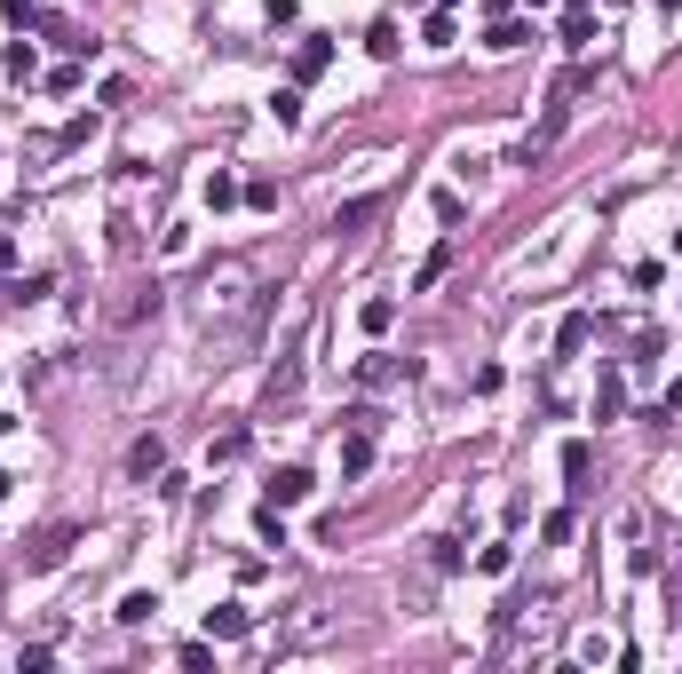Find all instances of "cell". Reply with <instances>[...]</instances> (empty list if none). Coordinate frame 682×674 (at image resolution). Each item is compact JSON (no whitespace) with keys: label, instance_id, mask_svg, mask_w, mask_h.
Segmentation results:
<instances>
[{"label":"cell","instance_id":"9","mask_svg":"<svg viewBox=\"0 0 682 674\" xmlns=\"http://www.w3.org/2000/svg\"><path fill=\"white\" fill-rule=\"evenodd\" d=\"M619 405H627V381H619V365H603V381H595V405H587V413H595V429H603V421H619Z\"/></svg>","mask_w":682,"mask_h":674},{"label":"cell","instance_id":"21","mask_svg":"<svg viewBox=\"0 0 682 674\" xmlns=\"http://www.w3.org/2000/svg\"><path fill=\"white\" fill-rule=\"evenodd\" d=\"M270 119H278V127H302V88H278V96H270Z\"/></svg>","mask_w":682,"mask_h":674},{"label":"cell","instance_id":"10","mask_svg":"<svg viewBox=\"0 0 682 674\" xmlns=\"http://www.w3.org/2000/svg\"><path fill=\"white\" fill-rule=\"evenodd\" d=\"M119 627H151V619H159V595H151V587H135V595H119V611H112Z\"/></svg>","mask_w":682,"mask_h":674},{"label":"cell","instance_id":"34","mask_svg":"<svg viewBox=\"0 0 682 674\" xmlns=\"http://www.w3.org/2000/svg\"><path fill=\"white\" fill-rule=\"evenodd\" d=\"M651 8H659V16H675V8H682V0H651Z\"/></svg>","mask_w":682,"mask_h":674},{"label":"cell","instance_id":"36","mask_svg":"<svg viewBox=\"0 0 682 674\" xmlns=\"http://www.w3.org/2000/svg\"><path fill=\"white\" fill-rule=\"evenodd\" d=\"M429 8H460V0H429Z\"/></svg>","mask_w":682,"mask_h":674},{"label":"cell","instance_id":"25","mask_svg":"<svg viewBox=\"0 0 682 674\" xmlns=\"http://www.w3.org/2000/svg\"><path fill=\"white\" fill-rule=\"evenodd\" d=\"M40 88H48V96H72V88H80V64H56V72H40Z\"/></svg>","mask_w":682,"mask_h":674},{"label":"cell","instance_id":"28","mask_svg":"<svg viewBox=\"0 0 682 674\" xmlns=\"http://www.w3.org/2000/svg\"><path fill=\"white\" fill-rule=\"evenodd\" d=\"M40 294H48V270H32V278H16V286H8V302H40Z\"/></svg>","mask_w":682,"mask_h":674},{"label":"cell","instance_id":"23","mask_svg":"<svg viewBox=\"0 0 682 674\" xmlns=\"http://www.w3.org/2000/svg\"><path fill=\"white\" fill-rule=\"evenodd\" d=\"M373 215H381V199H349V207L334 215V230H365Z\"/></svg>","mask_w":682,"mask_h":674},{"label":"cell","instance_id":"1","mask_svg":"<svg viewBox=\"0 0 682 674\" xmlns=\"http://www.w3.org/2000/svg\"><path fill=\"white\" fill-rule=\"evenodd\" d=\"M72 548H80V524H48V532H32V540H24V571H56Z\"/></svg>","mask_w":682,"mask_h":674},{"label":"cell","instance_id":"8","mask_svg":"<svg viewBox=\"0 0 682 674\" xmlns=\"http://www.w3.org/2000/svg\"><path fill=\"white\" fill-rule=\"evenodd\" d=\"M326 64H334V40H294V88H310Z\"/></svg>","mask_w":682,"mask_h":674},{"label":"cell","instance_id":"5","mask_svg":"<svg viewBox=\"0 0 682 674\" xmlns=\"http://www.w3.org/2000/svg\"><path fill=\"white\" fill-rule=\"evenodd\" d=\"M405 373H413V357H389V349L357 357V381H365V389H389V381H405Z\"/></svg>","mask_w":682,"mask_h":674},{"label":"cell","instance_id":"19","mask_svg":"<svg viewBox=\"0 0 682 674\" xmlns=\"http://www.w3.org/2000/svg\"><path fill=\"white\" fill-rule=\"evenodd\" d=\"M254 540H262V548H286V516H278L270 500H262V516H254Z\"/></svg>","mask_w":682,"mask_h":674},{"label":"cell","instance_id":"14","mask_svg":"<svg viewBox=\"0 0 682 674\" xmlns=\"http://www.w3.org/2000/svg\"><path fill=\"white\" fill-rule=\"evenodd\" d=\"M8 80H16V88H32V80H40V56H32V40H8Z\"/></svg>","mask_w":682,"mask_h":674},{"label":"cell","instance_id":"22","mask_svg":"<svg viewBox=\"0 0 682 674\" xmlns=\"http://www.w3.org/2000/svg\"><path fill=\"white\" fill-rule=\"evenodd\" d=\"M508 563H516V548H508V540H492V548L476 556V571H484V579H508Z\"/></svg>","mask_w":682,"mask_h":674},{"label":"cell","instance_id":"17","mask_svg":"<svg viewBox=\"0 0 682 674\" xmlns=\"http://www.w3.org/2000/svg\"><path fill=\"white\" fill-rule=\"evenodd\" d=\"M357 326H365V334H389V326H397V302H389V294H373V302L357 310Z\"/></svg>","mask_w":682,"mask_h":674},{"label":"cell","instance_id":"4","mask_svg":"<svg viewBox=\"0 0 682 674\" xmlns=\"http://www.w3.org/2000/svg\"><path fill=\"white\" fill-rule=\"evenodd\" d=\"M587 476H595V445H587V437H571V445H564V492H571V500H587V492H595Z\"/></svg>","mask_w":682,"mask_h":674},{"label":"cell","instance_id":"26","mask_svg":"<svg viewBox=\"0 0 682 674\" xmlns=\"http://www.w3.org/2000/svg\"><path fill=\"white\" fill-rule=\"evenodd\" d=\"M445 270H453V246H437V254H429V262H421V270H413V286H437V278H445Z\"/></svg>","mask_w":682,"mask_h":674},{"label":"cell","instance_id":"24","mask_svg":"<svg viewBox=\"0 0 682 674\" xmlns=\"http://www.w3.org/2000/svg\"><path fill=\"white\" fill-rule=\"evenodd\" d=\"M587 40H595V16H587V8H571V16H564V48H587Z\"/></svg>","mask_w":682,"mask_h":674},{"label":"cell","instance_id":"29","mask_svg":"<svg viewBox=\"0 0 682 674\" xmlns=\"http://www.w3.org/2000/svg\"><path fill=\"white\" fill-rule=\"evenodd\" d=\"M429 548H437V571H460V563H468V548H460V540H429Z\"/></svg>","mask_w":682,"mask_h":674},{"label":"cell","instance_id":"16","mask_svg":"<svg viewBox=\"0 0 682 674\" xmlns=\"http://www.w3.org/2000/svg\"><path fill=\"white\" fill-rule=\"evenodd\" d=\"M397 48H405V40H397V24H389V16H381V24H365V56H381V64H389Z\"/></svg>","mask_w":682,"mask_h":674},{"label":"cell","instance_id":"39","mask_svg":"<svg viewBox=\"0 0 682 674\" xmlns=\"http://www.w3.org/2000/svg\"><path fill=\"white\" fill-rule=\"evenodd\" d=\"M675 254H682V238H675Z\"/></svg>","mask_w":682,"mask_h":674},{"label":"cell","instance_id":"30","mask_svg":"<svg viewBox=\"0 0 682 674\" xmlns=\"http://www.w3.org/2000/svg\"><path fill=\"white\" fill-rule=\"evenodd\" d=\"M659 413H682V373L667 381V397H659Z\"/></svg>","mask_w":682,"mask_h":674},{"label":"cell","instance_id":"11","mask_svg":"<svg viewBox=\"0 0 682 674\" xmlns=\"http://www.w3.org/2000/svg\"><path fill=\"white\" fill-rule=\"evenodd\" d=\"M199 191H207V207H215V215H223V207H238V199H246V183H238L230 167H215V175H207Z\"/></svg>","mask_w":682,"mask_h":674},{"label":"cell","instance_id":"31","mask_svg":"<svg viewBox=\"0 0 682 674\" xmlns=\"http://www.w3.org/2000/svg\"><path fill=\"white\" fill-rule=\"evenodd\" d=\"M8 262H16V238H8V230H0V270H8Z\"/></svg>","mask_w":682,"mask_h":674},{"label":"cell","instance_id":"12","mask_svg":"<svg viewBox=\"0 0 682 674\" xmlns=\"http://www.w3.org/2000/svg\"><path fill=\"white\" fill-rule=\"evenodd\" d=\"M587 334H595V318H587V310H571L564 326H556V357H579V349H587Z\"/></svg>","mask_w":682,"mask_h":674},{"label":"cell","instance_id":"35","mask_svg":"<svg viewBox=\"0 0 682 674\" xmlns=\"http://www.w3.org/2000/svg\"><path fill=\"white\" fill-rule=\"evenodd\" d=\"M8 429H16V413H0V437H8Z\"/></svg>","mask_w":682,"mask_h":674},{"label":"cell","instance_id":"38","mask_svg":"<svg viewBox=\"0 0 682 674\" xmlns=\"http://www.w3.org/2000/svg\"><path fill=\"white\" fill-rule=\"evenodd\" d=\"M571 8H587V0H571Z\"/></svg>","mask_w":682,"mask_h":674},{"label":"cell","instance_id":"18","mask_svg":"<svg viewBox=\"0 0 682 674\" xmlns=\"http://www.w3.org/2000/svg\"><path fill=\"white\" fill-rule=\"evenodd\" d=\"M421 40H429V48H453V40H460L453 8H429V24H421Z\"/></svg>","mask_w":682,"mask_h":674},{"label":"cell","instance_id":"33","mask_svg":"<svg viewBox=\"0 0 682 674\" xmlns=\"http://www.w3.org/2000/svg\"><path fill=\"white\" fill-rule=\"evenodd\" d=\"M484 8H492V16H508V8H516V0H484Z\"/></svg>","mask_w":682,"mask_h":674},{"label":"cell","instance_id":"3","mask_svg":"<svg viewBox=\"0 0 682 674\" xmlns=\"http://www.w3.org/2000/svg\"><path fill=\"white\" fill-rule=\"evenodd\" d=\"M310 492H318V476H310V468H302V460H294V468H278V476H270V484H262V500H270V508H302V500H310Z\"/></svg>","mask_w":682,"mask_h":674},{"label":"cell","instance_id":"13","mask_svg":"<svg viewBox=\"0 0 682 674\" xmlns=\"http://www.w3.org/2000/svg\"><path fill=\"white\" fill-rule=\"evenodd\" d=\"M373 468V429H349V445H341V476H365Z\"/></svg>","mask_w":682,"mask_h":674},{"label":"cell","instance_id":"37","mask_svg":"<svg viewBox=\"0 0 682 674\" xmlns=\"http://www.w3.org/2000/svg\"><path fill=\"white\" fill-rule=\"evenodd\" d=\"M524 8H548V0H524Z\"/></svg>","mask_w":682,"mask_h":674},{"label":"cell","instance_id":"15","mask_svg":"<svg viewBox=\"0 0 682 674\" xmlns=\"http://www.w3.org/2000/svg\"><path fill=\"white\" fill-rule=\"evenodd\" d=\"M659 579L682 595V532H659Z\"/></svg>","mask_w":682,"mask_h":674},{"label":"cell","instance_id":"7","mask_svg":"<svg viewBox=\"0 0 682 674\" xmlns=\"http://www.w3.org/2000/svg\"><path fill=\"white\" fill-rule=\"evenodd\" d=\"M246 627H254V611H246V603H215V611H207V643H238Z\"/></svg>","mask_w":682,"mask_h":674},{"label":"cell","instance_id":"20","mask_svg":"<svg viewBox=\"0 0 682 674\" xmlns=\"http://www.w3.org/2000/svg\"><path fill=\"white\" fill-rule=\"evenodd\" d=\"M0 16H8L16 32H32V24H48V8H40V0H0Z\"/></svg>","mask_w":682,"mask_h":674},{"label":"cell","instance_id":"27","mask_svg":"<svg viewBox=\"0 0 682 674\" xmlns=\"http://www.w3.org/2000/svg\"><path fill=\"white\" fill-rule=\"evenodd\" d=\"M246 207H262V215H270V207H278V183H270V175H254V183H246Z\"/></svg>","mask_w":682,"mask_h":674},{"label":"cell","instance_id":"2","mask_svg":"<svg viewBox=\"0 0 682 674\" xmlns=\"http://www.w3.org/2000/svg\"><path fill=\"white\" fill-rule=\"evenodd\" d=\"M532 40H540V32H532V16H516V8L484 24V48H492V56H516V48H532Z\"/></svg>","mask_w":682,"mask_h":674},{"label":"cell","instance_id":"6","mask_svg":"<svg viewBox=\"0 0 682 674\" xmlns=\"http://www.w3.org/2000/svg\"><path fill=\"white\" fill-rule=\"evenodd\" d=\"M159 468H167V437H135V445H127V476H135V484H151Z\"/></svg>","mask_w":682,"mask_h":674},{"label":"cell","instance_id":"32","mask_svg":"<svg viewBox=\"0 0 682 674\" xmlns=\"http://www.w3.org/2000/svg\"><path fill=\"white\" fill-rule=\"evenodd\" d=\"M8 492H16V476H8V468H0V500H8Z\"/></svg>","mask_w":682,"mask_h":674}]
</instances>
